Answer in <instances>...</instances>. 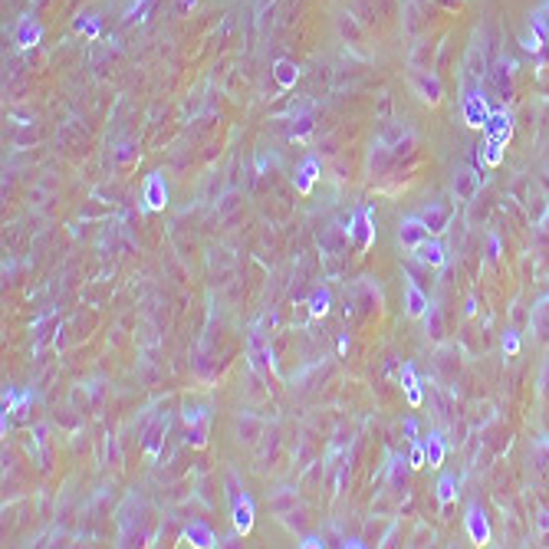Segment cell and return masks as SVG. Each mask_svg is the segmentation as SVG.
Wrapping results in <instances>:
<instances>
[{"mask_svg":"<svg viewBox=\"0 0 549 549\" xmlns=\"http://www.w3.org/2000/svg\"><path fill=\"white\" fill-rule=\"evenodd\" d=\"M401 382H405L408 401H411V405H421V388H418V378H415V372H411V365H405V369H401Z\"/></svg>","mask_w":549,"mask_h":549,"instance_id":"10","label":"cell"},{"mask_svg":"<svg viewBox=\"0 0 549 549\" xmlns=\"http://www.w3.org/2000/svg\"><path fill=\"white\" fill-rule=\"evenodd\" d=\"M424 312H428V297L415 283H408V316H424Z\"/></svg>","mask_w":549,"mask_h":549,"instance_id":"8","label":"cell"},{"mask_svg":"<svg viewBox=\"0 0 549 549\" xmlns=\"http://www.w3.org/2000/svg\"><path fill=\"white\" fill-rule=\"evenodd\" d=\"M428 224L424 221H418V217H408V221L401 224V230H398V237H401V244L408 247V250H415L421 240H428Z\"/></svg>","mask_w":549,"mask_h":549,"instance_id":"2","label":"cell"},{"mask_svg":"<svg viewBox=\"0 0 549 549\" xmlns=\"http://www.w3.org/2000/svg\"><path fill=\"white\" fill-rule=\"evenodd\" d=\"M415 257L421 260V263H431V267H444V247L438 244V240H421L415 247Z\"/></svg>","mask_w":549,"mask_h":549,"instance_id":"6","label":"cell"},{"mask_svg":"<svg viewBox=\"0 0 549 549\" xmlns=\"http://www.w3.org/2000/svg\"><path fill=\"white\" fill-rule=\"evenodd\" d=\"M277 79H280V86H293V79H297V73H293V66L286 60L277 63Z\"/></svg>","mask_w":549,"mask_h":549,"instance_id":"15","label":"cell"},{"mask_svg":"<svg viewBox=\"0 0 549 549\" xmlns=\"http://www.w3.org/2000/svg\"><path fill=\"white\" fill-rule=\"evenodd\" d=\"M234 526H237V533H250V526H253L250 500H244V504L234 506Z\"/></svg>","mask_w":549,"mask_h":549,"instance_id":"9","label":"cell"},{"mask_svg":"<svg viewBox=\"0 0 549 549\" xmlns=\"http://www.w3.org/2000/svg\"><path fill=\"white\" fill-rule=\"evenodd\" d=\"M467 533H471V539L474 543H490V526H487V517H484V510L480 506H471L467 510Z\"/></svg>","mask_w":549,"mask_h":549,"instance_id":"3","label":"cell"},{"mask_svg":"<svg viewBox=\"0 0 549 549\" xmlns=\"http://www.w3.org/2000/svg\"><path fill=\"white\" fill-rule=\"evenodd\" d=\"M424 458H428V467H441V460H444V444H441L438 438H428Z\"/></svg>","mask_w":549,"mask_h":549,"instance_id":"11","label":"cell"},{"mask_svg":"<svg viewBox=\"0 0 549 549\" xmlns=\"http://www.w3.org/2000/svg\"><path fill=\"white\" fill-rule=\"evenodd\" d=\"M326 306H329L326 293H316V297H312V316H323V312H326Z\"/></svg>","mask_w":549,"mask_h":549,"instance_id":"16","label":"cell"},{"mask_svg":"<svg viewBox=\"0 0 549 549\" xmlns=\"http://www.w3.org/2000/svg\"><path fill=\"white\" fill-rule=\"evenodd\" d=\"M480 188V175L471 171V168H460L458 175H454V194H458L460 201H471Z\"/></svg>","mask_w":549,"mask_h":549,"instance_id":"4","label":"cell"},{"mask_svg":"<svg viewBox=\"0 0 549 549\" xmlns=\"http://www.w3.org/2000/svg\"><path fill=\"white\" fill-rule=\"evenodd\" d=\"M421 92H431V103L441 99V89H438V76L434 73H424L421 76Z\"/></svg>","mask_w":549,"mask_h":549,"instance_id":"14","label":"cell"},{"mask_svg":"<svg viewBox=\"0 0 549 549\" xmlns=\"http://www.w3.org/2000/svg\"><path fill=\"white\" fill-rule=\"evenodd\" d=\"M464 116H467V125H474V129H484V125H487L490 112H487V105H484V96L477 89L464 96Z\"/></svg>","mask_w":549,"mask_h":549,"instance_id":"1","label":"cell"},{"mask_svg":"<svg viewBox=\"0 0 549 549\" xmlns=\"http://www.w3.org/2000/svg\"><path fill=\"white\" fill-rule=\"evenodd\" d=\"M504 349H506V352H517V336H506V339H504Z\"/></svg>","mask_w":549,"mask_h":549,"instance_id":"17","label":"cell"},{"mask_svg":"<svg viewBox=\"0 0 549 549\" xmlns=\"http://www.w3.org/2000/svg\"><path fill=\"white\" fill-rule=\"evenodd\" d=\"M484 132H487L490 142L506 145V138H510V116H506V112H493L487 119V125H484Z\"/></svg>","mask_w":549,"mask_h":549,"instance_id":"5","label":"cell"},{"mask_svg":"<svg viewBox=\"0 0 549 549\" xmlns=\"http://www.w3.org/2000/svg\"><path fill=\"white\" fill-rule=\"evenodd\" d=\"M421 221L428 224L431 234H441V230H447V221H451V208L447 204H431L428 211H424V217Z\"/></svg>","mask_w":549,"mask_h":549,"instance_id":"7","label":"cell"},{"mask_svg":"<svg viewBox=\"0 0 549 549\" xmlns=\"http://www.w3.org/2000/svg\"><path fill=\"white\" fill-rule=\"evenodd\" d=\"M454 497H458L454 477H441V484H438V500H441V504H451Z\"/></svg>","mask_w":549,"mask_h":549,"instance_id":"12","label":"cell"},{"mask_svg":"<svg viewBox=\"0 0 549 549\" xmlns=\"http://www.w3.org/2000/svg\"><path fill=\"white\" fill-rule=\"evenodd\" d=\"M164 204V191H162V178L149 181V208H162Z\"/></svg>","mask_w":549,"mask_h":549,"instance_id":"13","label":"cell"}]
</instances>
